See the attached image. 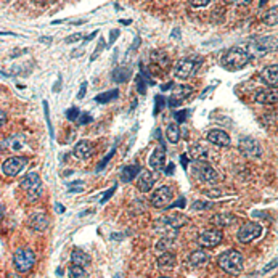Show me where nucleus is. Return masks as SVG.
Wrapping results in <instances>:
<instances>
[{"label": "nucleus", "instance_id": "f704fd0d", "mask_svg": "<svg viewBox=\"0 0 278 278\" xmlns=\"http://www.w3.org/2000/svg\"><path fill=\"white\" fill-rule=\"evenodd\" d=\"M21 137H13V138H10V140H8V145H10V148L12 150H21L23 148V145H24V142L23 140H20Z\"/></svg>", "mask_w": 278, "mask_h": 278}, {"label": "nucleus", "instance_id": "2eb2a0df", "mask_svg": "<svg viewBox=\"0 0 278 278\" xmlns=\"http://www.w3.org/2000/svg\"><path fill=\"white\" fill-rule=\"evenodd\" d=\"M154 185V176L150 172V171H146V169H142L140 172H138V176H137V187L140 192L146 193V192H150V190L153 188Z\"/></svg>", "mask_w": 278, "mask_h": 278}, {"label": "nucleus", "instance_id": "9d476101", "mask_svg": "<svg viewBox=\"0 0 278 278\" xmlns=\"http://www.w3.org/2000/svg\"><path fill=\"white\" fill-rule=\"evenodd\" d=\"M28 166V158H23V156H13V158H8L2 164V172L8 177H15Z\"/></svg>", "mask_w": 278, "mask_h": 278}, {"label": "nucleus", "instance_id": "c756f323", "mask_svg": "<svg viewBox=\"0 0 278 278\" xmlns=\"http://www.w3.org/2000/svg\"><path fill=\"white\" fill-rule=\"evenodd\" d=\"M119 97V90L118 89H113L109 92H105V93H100L95 97V101H98V103H108V101H113L115 98Z\"/></svg>", "mask_w": 278, "mask_h": 278}, {"label": "nucleus", "instance_id": "a211bd4d", "mask_svg": "<svg viewBox=\"0 0 278 278\" xmlns=\"http://www.w3.org/2000/svg\"><path fill=\"white\" fill-rule=\"evenodd\" d=\"M209 259H211V256H209V253H207V251H204V249H196V251H193L192 254H190L188 262H190V265L199 268V267H204L207 262H209Z\"/></svg>", "mask_w": 278, "mask_h": 278}, {"label": "nucleus", "instance_id": "bf43d9fd", "mask_svg": "<svg viewBox=\"0 0 278 278\" xmlns=\"http://www.w3.org/2000/svg\"><path fill=\"white\" fill-rule=\"evenodd\" d=\"M166 174H168V176H169V174H174V164L172 162H169V166L166 169Z\"/></svg>", "mask_w": 278, "mask_h": 278}, {"label": "nucleus", "instance_id": "0e129e2a", "mask_svg": "<svg viewBox=\"0 0 278 278\" xmlns=\"http://www.w3.org/2000/svg\"><path fill=\"white\" fill-rule=\"evenodd\" d=\"M34 2H37V4H45V2H48V0H34Z\"/></svg>", "mask_w": 278, "mask_h": 278}, {"label": "nucleus", "instance_id": "864d4df0", "mask_svg": "<svg viewBox=\"0 0 278 278\" xmlns=\"http://www.w3.org/2000/svg\"><path fill=\"white\" fill-rule=\"evenodd\" d=\"M5 123H7V113L0 109V127L5 126Z\"/></svg>", "mask_w": 278, "mask_h": 278}, {"label": "nucleus", "instance_id": "4d7b16f0", "mask_svg": "<svg viewBox=\"0 0 278 278\" xmlns=\"http://www.w3.org/2000/svg\"><path fill=\"white\" fill-rule=\"evenodd\" d=\"M4 215H5V206L0 203V222L4 220Z\"/></svg>", "mask_w": 278, "mask_h": 278}, {"label": "nucleus", "instance_id": "7c9ffc66", "mask_svg": "<svg viewBox=\"0 0 278 278\" xmlns=\"http://www.w3.org/2000/svg\"><path fill=\"white\" fill-rule=\"evenodd\" d=\"M174 246H176V240H174L172 237H164L156 243V251H166L168 253V249H171Z\"/></svg>", "mask_w": 278, "mask_h": 278}, {"label": "nucleus", "instance_id": "4be33fe9", "mask_svg": "<svg viewBox=\"0 0 278 278\" xmlns=\"http://www.w3.org/2000/svg\"><path fill=\"white\" fill-rule=\"evenodd\" d=\"M28 225L32 229V230H36V232H42V230H45L47 229V225H48V219H47V215L45 214H32L29 217V220H28Z\"/></svg>", "mask_w": 278, "mask_h": 278}, {"label": "nucleus", "instance_id": "39448f33", "mask_svg": "<svg viewBox=\"0 0 278 278\" xmlns=\"http://www.w3.org/2000/svg\"><path fill=\"white\" fill-rule=\"evenodd\" d=\"M21 190L28 195V199L29 201H36L42 196V182H40V177L37 172H31L28 174L20 184Z\"/></svg>", "mask_w": 278, "mask_h": 278}, {"label": "nucleus", "instance_id": "de8ad7c7", "mask_svg": "<svg viewBox=\"0 0 278 278\" xmlns=\"http://www.w3.org/2000/svg\"><path fill=\"white\" fill-rule=\"evenodd\" d=\"M206 196H211V198H219L222 195L220 190H207V192H204Z\"/></svg>", "mask_w": 278, "mask_h": 278}, {"label": "nucleus", "instance_id": "37998d69", "mask_svg": "<svg viewBox=\"0 0 278 278\" xmlns=\"http://www.w3.org/2000/svg\"><path fill=\"white\" fill-rule=\"evenodd\" d=\"M137 87H138V93H145L146 92V84L142 79V76H137Z\"/></svg>", "mask_w": 278, "mask_h": 278}, {"label": "nucleus", "instance_id": "f3484780", "mask_svg": "<svg viewBox=\"0 0 278 278\" xmlns=\"http://www.w3.org/2000/svg\"><path fill=\"white\" fill-rule=\"evenodd\" d=\"M260 79H262L267 85H270L272 89H276V84H278V66L272 65V66L264 68L262 73H260Z\"/></svg>", "mask_w": 278, "mask_h": 278}, {"label": "nucleus", "instance_id": "680f3d73", "mask_svg": "<svg viewBox=\"0 0 278 278\" xmlns=\"http://www.w3.org/2000/svg\"><path fill=\"white\" fill-rule=\"evenodd\" d=\"M79 192H82V188H71L69 190V193H79Z\"/></svg>", "mask_w": 278, "mask_h": 278}, {"label": "nucleus", "instance_id": "e433bc0d", "mask_svg": "<svg viewBox=\"0 0 278 278\" xmlns=\"http://www.w3.org/2000/svg\"><path fill=\"white\" fill-rule=\"evenodd\" d=\"M43 111H45V121L48 124V130H50V137L53 138V127H51V123H50V115H48V103L43 101Z\"/></svg>", "mask_w": 278, "mask_h": 278}, {"label": "nucleus", "instance_id": "c9c22d12", "mask_svg": "<svg viewBox=\"0 0 278 278\" xmlns=\"http://www.w3.org/2000/svg\"><path fill=\"white\" fill-rule=\"evenodd\" d=\"M79 116H81V111L77 109V108H69L66 111V118L69 121H77V118H79Z\"/></svg>", "mask_w": 278, "mask_h": 278}, {"label": "nucleus", "instance_id": "f03ea898", "mask_svg": "<svg viewBox=\"0 0 278 278\" xmlns=\"http://www.w3.org/2000/svg\"><path fill=\"white\" fill-rule=\"evenodd\" d=\"M219 267L229 275H240L245 267V257L237 249H229L219 256Z\"/></svg>", "mask_w": 278, "mask_h": 278}, {"label": "nucleus", "instance_id": "423d86ee", "mask_svg": "<svg viewBox=\"0 0 278 278\" xmlns=\"http://www.w3.org/2000/svg\"><path fill=\"white\" fill-rule=\"evenodd\" d=\"M238 150L241 154H245L246 158H260L262 156V146L253 137H243L238 143Z\"/></svg>", "mask_w": 278, "mask_h": 278}, {"label": "nucleus", "instance_id": "3c124183", "mask_svg": "<svg viewBox=\"0 0 278 278\" xmlns=\"http://www.w3.org/2000/svg\"><path fill=\"white\" fill-rule=\"evenodd\" d=\"M275 265H276V259H273L272 262H270V264H268V265H267V267L264 268V270H262V273H267V272H270L272 268H275Z\"/></svg>", "mask_w": 278, "mask_h": 278}, {"label": "nucleus", "instance_id": "a878e982", "mask_svg": "<svg viewBox=\"0 0 278 278\" xmlns=\"http://www.w3.org/2000/svg\"><path fill=\"white\" fill-rule=\"evenodd\" d=\"M151 60L153 62L161 66V68H168L169 63H171V60H169V55L166 53L164 50H153L151 51Z\"/></svg>", "mask_w": 278, "mask_h": 278}, {"label": "nucleus", "instance_id": "79ce46f5", "mask_svg": "<svg viewBox=\"0 0 278 278\" xmlns=\"http://www.w3.org/2000/svg\"><path fill=\"white\" fill-rule=\"evenodd\" d=\"M103 45H105V40L101 39V40L98 42L97 48H95V53H93V55L90 57V62H95V60H97V57H98V55L101 53V50H103Z\"/></svg>", "mask_w": 278, "mask_h": 278}, {"label": "nucleus", "instance_id": "6e6552de", "mask_svg": "<svg viewBox=\"0 0 278 278\" xmlns=\"http://www.w3.org/2000/svg\"><path fill=\"white\" fill-rule=\"evenodd\" d=\"M262 235V225L257 222H248L238 230V240L241 243H251Z\"/></svg>", "mask_w": 278, "mask_h": 278}, {"label": "nucleus", "instance_id": "052dcab7", "mask_svg": "<svg viewBox=\"0 0 278 278\" xmlns=\"http://www.w3.org/2000/svg\"><path fill=\"white\" fill-rule=\"evenodd\" d=\"M57 212H60V214L65 212V206H62L60 203H57Z\"/></svg>", "mask_w": 278, "mask_h": 278}, {"label": "nucleus", "instance_id": "ddd939ff", "mask_svg": "<svg viewBox=\"0 0 278 278\" xmlns=\"http://www.w3.org/2000/svg\"><path fill=\"white\" fill-rule=\"evenodd\" d=\"M174 198V192L171 187H161L158 188L151 196V204L153 207H166L171 204Z\"/></svg>", "mask_w": 278, "mask_h": 278}, {"label": "nucleus", "instance_id": "5fc2aeb1", "mask_svg": "<svg viewBox=\"0 0 278 278\" xmlns=\"http://www.w3.org/2000/svg\"><path fill=\"white\" fill-rule=\"evenodd\" d=\"M235 2V5H240V7H246V5H249L253 0H233Z\"/></svg>", "mask_w": 278, "mask_h": 278}, {"label": "nucleus", "instance_id": "e2e57ef3", "mask_svg": "<svg viewBox=\"0 0 278 278\" xmlns=\"http://www.w3.org/2000/svg\"><path fill=\"white\" fill-rule=\"evenodd\" d=\"M8 278H21V276L16 273H8Z\"/></svg>", "mask_w": 278, "mask_h": 278}, {"label": "nucleus", "instance_id": "1a4fd4ad", "mask_svg": "<svg viewBox=\"0 0 278 278\" xmlns=\"http://www.w3.org/2000/svg\"><path fill=\"white\" fill-rule=\"evenodd\" d=\"M195 174H196V177L199 179V182H203V184H207V185H215L217 182L220 180V176L217 174L209 164H206V162H199L196 164V168H195Z\"/></svg>", "mask_w": 278, "mask_h": 278}, {"label": "nucleus", "instance_id": "4468645a", "mask_svg": "<svg viewBox=\"0 0 278 278\" xmlns=\"http://www.w3.org/2000/svg\"><path fill=\"white\" fill-rule=\"evenodd\" d=\"M193 93V87L192 85H177L176 89L172 90V95L169 98V106H179L182 101L187 100L190 95Z\"/></svg>", "mask_w": 278, "mask_h": 278}, {"label": "nucleus", "instance_id": "cd10ccee", "mask_svg": "<svg viewBox=\"0 0 278 278\" xmlns=\"http://www.w3.org/2000/svg\"><path fill=\"white\" fill-rule=\"evenodd\" d=\"M209 156V150L206 148L204 145H195L192 148V158L196 159L198 162H204Z\"/></svg>", "mask_w": 278, "mask_h": 278}, {"label": "nucleus", "instance_id": "a19ab883", "mask_svg": "<svg viewBox=\"0 0 278 278\" xmlns=\"http://www.w3.org/2000/svg\"><path fill=\"white\" fill-rule=\"evenodd\" d=\"M116 188H118L116 185H113V187H111V188L108 190V192H106V195H103V198L100 199V203H101V204H105V203L108 201V199H109V198H111L113 195H115V192H116Z\"/></svg>", "mask_w": 278, "mask_h": 278}, {"label": "nucleus", "instance_id": "f8f14e48", "mask_svg": "<svg viewBox=\"0 0 278 278\" xmlns=\"http://www.w3.org/2000/svg\"><path fill=\"white\" fill-rule=\"evenodd\" d=\"M188 224V219L185 215H180V214H172L161 219L158 224H156V229H162V230H177L180 227Z\"/></svg>", "mask_w": 278, "mask_h": 278}, {"label": "nucleus", "instance_id": "b1692460", "mask_svg": "<svg viewBox=\"0 0 278 278\" xmlns=\"http://www.w3.org/2000/svg\"><path fill=\"white\" fill-rule=\"evenodd\" d=\"M177 264V259H176V254L174 253H164L162 256L158 257V267L162 268V270H166V268H172V267H176Z\"/></svg>", "mask_w": 278, "mask_h": 278}, {"label": "nucleus", "instance_id": "603ef678", "mask_svg": "<svg viewBox=\"0 0 278 278\" xmlns=\"http://www.w3.org/2000/svg\"><path fill=\"white\" fill-rule=\"evenodd\" d=\"M185 203H187V201H185V198H180L176 204H169V207H174V206H176V207H185Z\"/></svg>", "mask_w": 278, "mask_h": 278}, {"label": "nucleus", "instance_id": "72a5a7b5", "mask_svg": "<svg viewBox=\"0 0 278 278\" xmlns=\"http://www.w3.org/2000/svg\"><path fill=\"white\" fill-rule=\"evenodd\" d=\"M264 23L267 24V26H276V7H273V8H270L267 13H265V16H264Z\"/></svg>", "mask_w": 278, "mask_h": 278}, {"label": "nucleus", "instance_id": "13d9d810", "mask_svg": "<svg viewBox=\"0 0 278 278\" xmlns=\"http://www.w3.org/2000/svg\"><path fill=\"white\" fill-rule=\"evenodd\" d=\"M180 161L184 162V168H187V164H188V158H187V154H182V156H180Z\"/></svg>", "mask_w": 278, "mask_h": 278}, {"label": "nucleus", "instance_id": "8fccbe9b", "mask_svg": "<svg viewBox=\"0 0 278 278\" xmlns=\"http://www.w3.org/2000/svg\"><path fill=\"white\" fill-rule=\"evenodd\" d=\"M85 92H87V82H82V85H81V90H79V93H77V98H84V95H85Z\"/></svg>", "mask_w": 278, "mask_h": 278}, {"label": "nucleus", "instance_id": "9b49d317", "mask_svg": "<svg viewBox=\"0 0 278 278\" xmlns=\"http://www.w3.org/2000/svg\"><path fill=\"white\" fill-rule=\"evenodd\" d=\"M224 235L220 229H211L203 232L201 235L198 237V245L201 248H215L220 245Z\"/></svg>", "mask_w": 278, "mask_h": 278}, {"label": "nucleus", "instance_id": "a18cd8bd", "mask_svg": "<svg viewBox=\"0 0 278 278\" xmlns=\"http://www.w3.org/2000/svg\"><path fill=\"white\" fill-rule=\"evenodd\" d=\"M187 115H188V111H187V109H184V111H177V113H176V119H177V123H184L185 118H187Z\"/></svg>", "mask_w": 278, "mask_h": 278}, {"label": "nucleus", "instance_id": "6e6d98bb", "mask_svg": "<svg viewBox=\"0 0 278 278\" xmlns=\"http://www.w3.org/2000/svg\"><path fill=\"white\" fill-rule=\"evenodd\" d=\"M118 36H119V31H116V29H113V31H111V39H109V43H113V42H115Z\"/></svg>", "mask_w": 278, "mask_h": 278}, {"label": "nucleus", "instance_id": "58836bf2", "mask_svg": "<svg viewBox=\"0 0 278 278\" xmlns=\"http://www.w3.org/2000/svg\"><path fill=\"white\" fill-rule=\"evenodd\" d=\"M190 5L193 8H201V7H206L211 4V0H188Z\"/></svg>", "mask_w": 278, "mask_h": 278}, {"label": "nucleus", "instance_id": "0eeeda50", "mask_svg": "<svg viewBox=\"0 0 278 278\" xmlns=\"http://www.w3.org/2000/svg\"><path fill=\"white\" fill-rule=\"evenodd\" d=\"M276 48V37L275 36H267V37H259L256 40H253L251 47L248 50V53H254V55H264L268 53Z\"/></svg>", "mask_w": 278, "mask_h": 278}, {"label": "nucleus", "instance_id": "7ed1b4c3", "mask_svg": "<svg viewBox=\"0 0 278 278\" xmlns=\"http://www.w3.org/2000/svg\"><path fill=\"white\" fill-rule=\"evenodd\" d=\"M203 60L199 57H187V58H182L176 63L174 66V74H176L177 79H182L185 81L188 77H192L198 68L201 66Z\"/></svg>", "mask_w": 278, "mask_h": 278}, {"label": "nucleus", "instance_id": "c85d7f7f", "mask_svg": "<svg viewBox=\"0 0 278 278\" xmlns=\"http://www.w3.org/2000/svg\"><path fill=\"white\" fill-rule=\"evenodd\" d=\"M142 169L138 166H126L123 171H121V179H123V182H130L137 179L138 172H140Z\"/></svg>", "mask_w": 278, "mask_h": 278}, {"label": "nucleus", "instance_id": "4c0bfd02", "mask_svg": "<svg viewBox=\"0 0 278 278\" xmlns=\"http://www.w3.org/2000/svg\"><path fill=\"white\" fill-rule=\"evenodd\" d=\"M193 209H196V211L211 209V203H209V201H196V203L193 204Z\"/></svg>", "mask_w": 278, "mask_h": 278}, {"label": "nucleus", "instance_id": "bb28decb", "mask_svg": "<svg viewBox=\"0 0 278 278\" xmlns=\"http://www.w3.org/2000/svg\"><path fill=\"white\" fill-rule=\"evenodd\" d=\"M166 137H168V140H169L172 145L179 143V140H180V127H179L177 123H171V124L166 127Z\"/></svg>", "mask_w": 278, "mask_h": 278}, {"label": "nucleus", "instance_id": "c03bdc74", "mask_svg": "<svg viewBox=\"0 0 278 278\" xmlns=\"http://www.w3.org/2000/svg\"><path fill=\"white\" fill-rule=\"evenodd\" d=\"M77 123H79V126L89 124V123H92V116H89V115H81L79 118H77Z\"/></svg>", "mask_w": 278, "mask_h": 278}, {"label": "nucleus", "instance_id": "69168bd1", "mask_svg": "<svg viewBox=\"0 0 278 278\" xmlns=\"http://www.w3.org/2000/svg\"><path fill=\"white\" fill-rule=\"evenodd\" d=\"M159 278H171V276H159Z\"/></svg>", "mask_w": 278, "mask_h": 278}, {"label": "nucleus", "instance_id": "ea45409f", "mask_svg": "<svg viewBox=\"0 0 278 278\" xmlns=\"http://www.w3.org/2000/svg\"><path fill=\"white\" fill-rule=\"evenodd\" d=\"M164 105H166V103H164V98L161 97V95H158V97H156V105H154V115H158Z\"/></svg>", "mask_w": 278, "mask_h": 278}, {"label": "nucleus", "instance_id": "393cba45", "mask_svg": "<svg viewBox=\"0 0 278 278\" xmlns=\"http://www.w3.org/2000/svg\"><path fill=\"white\" fill-rule=\"evenodd\" d=\"M71 260H73V265H79V267H85L90 264V257L87 256L84 251L81 249H74L71 253Z\"/></svg>", "mask_w": 278, "mask_h": 278}, {"label": "nucleus", "instance_id": "f257e3e1", "mask_svg": "<svg viewBox=\"0 0 278 278\" xmlns=\"http://www.w3.org/2000/svg\"><path fill=\"white\" fill-rule=\"evenodd\" d=\"M249 60H251V55L248 53L246 48L233 47L225 51L220 63L225 69H229V71H238V69H243L249 63Z\"/></svg>", "mask_w": 278, "mask_h": 278}, {"label": "nucleus", "instance_id": "2f4dec72", "mask_svg": "<svg viewBox=\"0 0 278 278\" xmlns=\"http://www.w3.org/2000/svg\"><path fill=\"white\" fill-rule=\"evenodd\" d=\"M69 278H89V275H87L85 268L84 267H79V265H71L69 267Z\"/></svg>", "mask_w": 278, "mask_h": 278}, {"label": "nucleus", "instance_id": "dca6fc26", "mask_svg": "<svg viewBox=\"0 0 278 278\" xmlns=\"http://www.w3.org/2000/svg\"><path fill=\"white\" fill-rule=\"evenodd\" d=\"M207 142H211L212 145H217V146H229L230 145V135L227 132H224V130L214 129L207 134Z\"/></svg>", "mask_w": 278, "mask_h": 278}, {"label": "nucleus", "instance_id": "473e14b6", "mask_svg": "<svg viewBox=\"0 0 278 278\" xmlns=\"http://www.w3.org/2000/svg\"><path fill=\"white\" fill-rule=\"evenodd\" d=\"M129 77H130L129 69L127 68H119V69H116V71H115V77H113V79L121 84V82H127Z\"/></svg>", "mask_w": 278, "mask_h": 278}, {"label": "nucleus", "instance_id": "20e7f679", "mask_svg": "<svg viewBox=\"0 0 278 278\" xmlns=\"http://www.w3.org/2000/svg\"><path fill=\"white\" fill-rule=\"evenodd\" d=\"M13 264H15L16 272L28 273L32 270L34 264H36V254H34L32 249H29V248H20V249L15 251Z\"/></svg>", "mask_w": 278, "mask_h": 278}, {"label": "nucleus", "instance_id": "412c9836", "mask_svg": "<svg viewBox=\"0 0 278 278\" xmlns=\"http://www.w3.org/2000/svg\"><path fill=\"white\" fill-rule=\"evenodd\" d=\"M150 166L154 171H159L166 166V151H164V148H154L150 156Z\"/></svg>", "mask_w": 278, "mask_h": 278}, {"label": "nucleus", "instance_id": "49530a36", "mask_svg": "<svg viewBox=\"0 0 278 278\" xmlns=\"http://www.w3.org/2000/svg\"><path fill=\"white\" fill-rule=\"evenodd\" d=\"M113 154H115V148H113V150H111V151L108 153V156H106V158H105V159H103V161L100 162V166H98V171H101L103 168L106 166V162H108V161H109V159L113 158Z\"/></svg>", "mask_w": 278, "mask_h": 278}, {"label": "nucleus", "instance_id": "09e8293b", "mask_svg": "<svg viewBox=\"0 0 278 278\" xmlns=\"http://www.w3.org/2000/svg\"><path fill=\"white\" fill-rule=\"evenodd\" d=\"M77 40H82V34H74V36L68 37L66 43H73V42H77Z\"/></svg>", "mask_w": 278, "mask_h": 278}, {"label": "nucleus", "instance_id": "6ab92c4d", "mask_svg": "<svg viewBox=\"0 0 278 278\" xmlns=\"http://www.w3.org/2000/svg\"><path fill=\"white\" fill-rule=\"evenodd\" d=\"M254 101L259 105H275L276 103V90L275 89H265L256 93Z\"/></svg>", "mask_w": 278, "mask_h": 278}, {"label": "nucleus", "instance_id": "5701e85b", "mask_svg": "<svg viewBox=\"0 0 278 278\" xmlns=\"http://www.w3.org/2000/svg\"><path fill=\"white\" fill-rule=\"evenodd\" d=\"M235 220H237V217L233 214H215L211 219V222L214 225H217V227H220V229L222 227H229V225L235 224Z\"/></svg>", "mask_w": 278, "mask_h": 278}, {"label": "nucleus", "instance_id": "aec40b11", "mask_svg": "<svg viewBox=\"0 0 278 278\" xmlns=\"http://www.w3.org/2000/svg\"><path fill=\"white\" fill-rule=\"evenodd\" d=\"M93 154V146L89 140H81L74 146V156L79 159H89Z\"/></svg>", "mask_w": 278, "mask_h": 278}]
</instances>
